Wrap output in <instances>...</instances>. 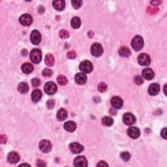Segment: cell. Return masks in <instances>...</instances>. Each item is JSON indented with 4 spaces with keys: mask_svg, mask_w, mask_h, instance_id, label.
I'll return each instance as SVG.
<instances>
[{
    "mask_svg": "<svg viewBox=\"0 0 167 167\" xmlns=\"http://www.w3.org/2000/svg\"><path fill=\"white\" fill-rule=\"evenodd\" d=\"M97 166H108V165L107 163H106L105 161H100L98 164H97Z\"/></svg>",
    "mask_w": 167,
    "mask_h": 167,
    "instance_id": "cell-43",
    "label": "cell"
},
{
    "mask_svg": "<svg viewBox=\"0 0 167 167\" xmlns=\"http://www.w3.org/2000/svg\"><path fill=\"white\" fill-rule=\"evenodd\" d=\"M52 4L53 7H54L56 10L59 11H61L64 9L65 6V2L63 0H56L52 2Z\"/></svg>",
    "mask_w": 167,
    "mask_h": 167,
    "instance_id": "cell-19",
    "label": "cell"
},
{
    "mask_svg": "<svg viewBox=\"0 0 167 167\" xmlns=\"http://www.w3.org/2000/svg\"><path fill=\"white\" fill-rule=\"evenodd\" d=\"M22 71L24 72L25 74H30L33 71V65L30 64V63H24V64L22 65Z\"/></svg>",
    "mask_w": 167,
    "mask_h": 167,
    "instance_id": "cell-20",
    "label": "cell"
},
{
    "mask_svg": "<svg viewBox=\"0 0 167 167\" xmlns=\"http://www.w3.org/2000/svg\"><path fill=\"white\" fill-rule=\"evenodd\" d=\"M134 82L136 83L137 85H142L144 82V80L142 77L141 76H139V75H138V76L135 77L134 78Z\"/></svg>",
    "mask_w": 167,
    "mask_h": 167,
    "instance_id": "cell-35",
    "label": "cell"
},
{
    "mask_svg": "<svg viewBox=\"0 0 167 167\" xmlns=\"http://www.w3.org/2000/svg\"><path fill=\"white\" fill-rule=\"evenodd\" d=\"M71 4H72V7H73L74 9H80L82 6V1H80V0H74V1H71Z\"/></svg>",
    "mask_w": 167,
    "mask_h": 167,
    "instance_id": "cell-32",
    "label": "cell"
},
{
    "mask_svg": "<svg viewBox=\"0 0 167 167\" xmlns=\"http://www.w3.org/2000/svg\"><path fill=\"white\" fill-rule=\"evenodd\" d=\"M81 25V21L80 18H78V17H75L74 18H72L71 20V26L74 29H78L80 27Z\"/></svg>",
    "mask_w": 167,
    "mask_h": 167,
    "instance_id": "cell-25",
    "label": "cell"
},
{
    "mask_svg": "<svg viewBox=\"0 0 167 167\" xmlns=\"http://www.w3.org/2000/svg\"><path fill=\"white\" fill-rule=\"evenodd\" d=\"M107 90V86L105 82H100L99 85H98V90L100 91V92H105Z\"/></svg>",
    "mask_w": 167,
    "mask_h": 167,
    "instance_id": "cell-33",
    "label": "cell"
},
{
    "mask_svg": "<svg viewBox=\"0 0 167 167\" xmlns=\"http://www.w3.org/2000/svg\"><path fill=\"white\" fill-rule=\"evenodd\" d=\"M74 165L78 167H86L87 166V160L84 156L77 157L74 160Z\"/></svg>",
    "mask_w": 167,
    "mask_h": 167,
    "instance_id": "cell-11",
    "label": "cell"
},
{
    "mask_svg": "<svg viewBox=\"0 0 167 167\" xmlns=\"http://www.w3.org/2000/svg\"><path fill=\"white\" fill-rule=\"evenodd\" d=\"M166 85H165V87H164V90H165V95H166Z\"/></svg>",
    "mask_w": 167,
    "mask_h": 167,
    "instance_id": "cell-45",
    "label": "cell"
},
{
    "mask_svg": "<svg viewBox=\"0 0 167 167\" xmlns=\"http://www.w3.org/2000/svg\"><path fill=\"white\" fill-rule=\"evenodd\" d=\"M154 76H155V74L152 69L146 68L142 71V77L147 80H152Z\"/></svg>",
    "mask_w": 167,
    "mask_h": 167,
    "instance_id": "cell-17",
    "label": "cell"
},
{
    "mask_svg": "<svg viewBox=\"0 0 167 167\" xmlns=\"http://www.w3.org/2000/svg\"><path fill=\"white\" fill-rule=\"evenodd\" d=\"M91 54L95 57H99L103 54V48L99 43H94L91 48Z\"/></svg>",
    "mask_w": 167,
    "mask_h": 167,
    "instance_id": "cell-3",
    "label": "cell"
},
{
    "mask_svg": "<svg viewBox=\"0 0 167 167\" xmlns=\"http://www.w3.org/2000/svg\"><path fill=\"white\" fill-rule=\"evenodd\" d=\"M20 23L25 26H30L33 22V18L29 14H24L19 18Z\"/></svg>",
    "mask_w": 167,
    "mask_h": 167,
    "instance_id": "cell-10",
    "label": "cell"
},
{
    "mask_svg": "<svg viewBox=\"0 0 167 167\" xmlns=\"http://www.w3.org/2000/svg\"><path fill=\"white\" fill-rule=\"evenodd\" d=\"M57 86L52 82H48L45 86V91L48 95H53L57 91Z\"/></svg>",
    "mask_w": 167,
    "mask_h": 167,
    "instance_id": "cell-7",
    "label": "cell"
},
{
    "mask_svg": "<svg viewBox=\"0 0 167 167\" xmlns=\"http://www.w3.org/2000/svg\"><path fill=\"white\" fill-rule=\"evenodd\" d=\"M67 56L69 59H74L77 56V53L75 52L74 50H71V51L68 52L67 53Z\"/></svg>",
    "mask_w": 167,
    "mask_h": 167,
    "instance_id": "cell-36",
    "label": "cell"
},
{
    "mask_svg": "<svg viewBox=\"0 0 167 167\" xmlns=\"http://www.w3.org/2000/svg\"><path fill=\"white\" fill-rule=\"evenodd\" d=\"M59 36L61 39H67L69 37V34L68 33V31L65 30H61L59 31Z\"/></svg>",
    "mask_w": 167,
    "mask_h": 167,
    "instance_id": "cell-31",
    "label": "cell"
},
{
    "mask_svg": "<svg viewBox=\"0 0 167 167\" xmlns=\"http://www.w3.org/2000/svg\"><path fill=\"white\" fill-rule=\"evenodd\" d=\"M160 91V86L158 84L153 83L150 85L148 88V93L150 95L155 96L159 93Z\"/></svg>",
    "mask_w": 167,
    "mask_h": 167,
    "instance_id": "cell-14",
    "label": "cell"
},
{
    "mask_svg": "<svg viewBox=\"0 0 167 167\" xmlns=\"http://www.w3.org/2000/svg\"><path fill=\"white\" fill-rule=\"evenodd\" d=\"M119 54L121 57L128 58L131 54V50L129 49L127 46H122L119 50Z\"/></svg>",
    "mask_w": 167,
    "mask_h": 167,
    "instance_id": "cell-23",
    "label": "cell"
},
{
    "mask_svg": "<svg viewBox=\"0 0 167 167\" xmlns=\"http://www.w3.org/2000/svg\"><path fill=\"white\" fill-rule=\"evenodd\" d=\"M54 105H55V102L53 100H49L46 103V106L48 107V109H52V108H53Z\"/></svg>",
    "mask_w": 167,
    "mask_h": 167,
    "instance_id": "cell-38",
    "label": "cell"
},
{
    "mask_svg": "<svg viewBox=\"0 0 167 167\" xmlns=\"http://www.w3.org/2000/svg\"><path fill=\"white\" fill-rule=\"evenodd\" d=\"M79 68L84 73H90L93 71V65L90 61L85 60L80 63Z\"/></svg>",
    "mask_w": 167,
    "mask_h": 167,
    "instance_id": "cell-4",
    "label": "cell"
},
{
    "mask_svg": "<svg viewBox=\"0 0 167 167\" xmlns=\"http://www.w3.org/2000/svg\"><path fill=\"white\" fill-rule=\"evenodd\" d=\"M31 83L34 87H38L40 85V80L37 78H35L31 80Z\"/></svg>",
    "mask_w": 167,
    "mask_h": 167,
    "instance_id": "cell-37",
    "label": "cell"
},
{
    "mask_svg": "<svg viewBox=\"0 0 167 167\" xmlns=\"http://www.w3.org/2000/svg\"><path fill=\"white\" fill-rule=\"evenodd\" d=\"M121 158L125 160V161H128V160L131 159V154L127 152H123L120 153Z\"/></svg>",
    "mask_w": 167,
    "mask_h": 167,
    "instance_id": "cell-30",
    "label": "cell"
},
{
    "mask_svg": "<svg viewBox=\"0 0 167 167\" xmlns=\"http://www.w3.org/2000/svg\"><path fill=\"white\" fill-rule=\"evenodd\" d=\"M42 92L39 90H35L31 93V99L34 103L39 101L42 97Z\"/></svg>",
    "mask_w": 167,
    "mask_h": 167,
    "instance_id": "cell-22",
    "label": "cell"
},
{
    "mask_svg": "<svg viewBox=\"0 0 167 167\" xmlns=\"http://www.w3.org/2000/svg\"><path fill=\"white\" fill-rule=\"evenodd\" d=\"M69 149H70L71 152L72 153L78 154L82 152L84 150V147L79 143L74 142V143H71L70 145H69Z\"/></svg>",
    "mask_w": 167,
    "mask_h": 167,
    "instance_id": "cell-12",
    "label": "cell"
},
{
    "mask_svg": "<svg viewBox=\"0 0 167 167\" xmlns=\"http://www.w3.org/2000/svg\"><path fill=\"white\" fill-rule=\"evenodd\" d=\"M55 62V59L54 58H53V56L50 54H47L45 57V64L48 67H52V65H53Z\"/></svg>",
    "mask_w": 167,
    "mask_h": 167,
    "instance_id": "cell-26",
    "label": "cell"
},
{
    "mask_svg": "<svg viewBox=\"0 0 167 167\" xmlns=\"http://www.w3.org/2000/svg\"><path fill=\"white\" fill-rule=\"evenodd\" d=\"M102 124L104 125L109 127V126H111L114 124V120H113L112 118L108 117V116H105L102 119Z\"/></svg>",
    "mask_w": 167,
    "mask_h": 167,
    "instance_id": "cell-28",
    "label": "cell"
},
{
    "mask_svg": "<svg viewBox=\"0 0 167 167\" xmlns=\"http://www.w3.org/2000/svg\"><path fill=\"white\" fill-rule=\"evenodd\" d=\"M138 62L140 65L147 66L150 64L151 58L150 56L147 53H141L138 57Z\"/></svg>",
    "mask_w": 167,
    "mask_h": 167,
    "instance_id": "cell-6",
    "label": "cell"
},
{
    "mask_svg": "<svg viewBox=\"0 0 167 167\" xmlns=\"http://www.w3.org/2000/svg\"><path fill=\"white\" fill-rule=\"evenodd\" d=\"M123 104H124V103H123L122 99L119 97H113L111 99V105L114 108H121L123 106Z\"/></svg>",
    "mask_w": 167,
    "mask_h": 167,
    "instance_id": "cell-16",
    "label": "cell"
},
{
    "mask_svg": "<svg viewBox=\"0 0 167 167\" xmlns=\"http://www.w3.org/2000/svg\"><path fill=\"white\" fill-rule=\"evenodd\" d=\"M127 134L129 137L133 138V139H136L140 137V131L139 129L136 127H131L128 129Z\"/></svg>",
    "mask_w": 167,
    "mask_h": 167,
    "instance_id": "cell-13",
    "label": "cell"
},
{
    "mask_svg": "<svg viewBox=\"0 0 167 167\" xmlns=\"http://www.w3.org/2000/svg\"><path fill=\"white\" fill-rule=\"evenodd\" d=\"M42 74L44 77H48L52 76V74H53V72L51 70V69H45L42 72Z\"/></svg>",
    "mask_w": 167,
    "mask_h": 167,
    "instance_id": "cell-34",
    "label": "cell"
},
{
    "mask_svg": "<svg viewBox=\"0 0 167 167\" xmlns=\"http://www.w3.org/2000/svg\"><path fill=\"white\" fill-rule=\"evenodd\" d=\"M57 81L60 86H65L68 83L67 78L64 75H59V76H58L57 78Z\"/></svg>",
    "mask_w": 167,
    "mask_h": 167,
    "instance_id": "cell-29",
    "label": "cell"
},
{
    "mask_svg": "<svg viewBox=\"0 0 167 167\" xmlns=\"http://www.w3.org/2000/svg\"><path fill=\"white\" fill-rule=\"evenodd\" d=\"M36 165L37 166H46V163H45V161H44V160L38 159V160H37Z\"/></svg>",
    "mask_w": 167,
    "mask_h": 167,
    "instance_id": "cell-39",
    "label": "cell"
},
{
    "mask_svg": "<svg viewBox=\"0 0 167 167\" xmlns=\"http://www.w3.org/2000/svg\"><path fill=\"white\" fill-rule=\"evenodd\" d=\"M30 59L33 63L38 64L42 60V52L40 50L35 48L30 53Z\"/></svg>",
    "mask_w": 167,
    "mask_h": 167,
    "instance_id": "cell-2",
    "label": "cell"
},
{
    "mask_svg": "<svg viewBox=\"0 0 167 167\" xmlns=\"http://www.w3.org/2000/svg\"><path fill=\"white\" fill-rule=\"evenodd\" d=\"M18 90L21 93H26L29 90V86L25 82H21L18 86Z\"/></svg>",
    "mask_w": 167,
    "mask_h": 167,
    "instance_id": "cell-27",
    "label": "cell"
},
{
    "mask_svg": "<svg viewBox=\"0 0 167 167\" xmlns=\"http://www.w3.org/2000/svg\"><path fill=\"white\" fill-rule=\"evenodd\" d=\"M166 128H164L163 129H162L161 133H160V134H161V137H163L164 138V139H166L167 138V134H166Z\"/></svg>",
    "mask_w": 167,
    "mask_h": 167,
    "instance_id": "cell-40",
    "label": "cell"
},
{
    "mask_svg": "<svg viewBox=\"0 0 167 167\" xmlns=\"http://www.w3.org/2000/svg\"><path fill=\"white\" fill-rule=\"evenodd\" d=\"M131 46L135 51H139L142 48H143L144 46V40L142 37L137 35L135 36L132 40Z\"/></svg>",
    "mask_w": 167,
    "mask_h": 167,
    "instance_id": "cell-1",
    "label": "cell"
},
{
    "mask_svg": "<svg viewBox=\"0 0 167 167\" xmlns=\"http://www.w3.org/2000/svg\"><path fill=\"white\" fill-rule=\"evenodd\" d=\"M87 76L84 73H77L75 76V82L79 85H83L86 82Z\"/></svg>",
    "mask_w": 167,
    "mask_h": 167,
    "instance_id": "cell-18",
    "label": "cell"
},
{
    "mask_svg": "<svg viewBox=\"0 0 167 167\" xmlns=\"http://www.w3.org/2000/svg\"><path fill=\"white\" fill-rule=\"evenodd\" d=\"M123 121H124V123L125 125H132L136 121V118H135L133 114L127 112L125 113L123 116Z\"/></svg>",
    "mask_w": 167,
    "mask_h": 167,
    "instance_id": "cell-9",
    "label": "cell"
},
{
    "mask_svg": "<svg viewBox=\"0 0 167 167\" xmlns=\"http://www.w3.org/2000/svg\"><path fill=\"white\" fill-rule=\"evenodd\" d=\"M67 118V112L64 108H61L57 112V119L59 121H64Z\"/></svg>",
    "mask_w": 167,
    "mask_h": 167,
    "instance_id": "cell-24",
    "label": "cell"
},
{
    "mask_svg": "<svg viewBox=\"0 0 167 167\" xmlns=\"http://www.w3.org/2000/svg\"><path fill=\"white\" fill-rule=\"evenodd\" d=\"M148 12H150V13H155V12H158V9H156V8H149L148 9Z\"/></svg>",
    "mask_w": 167,
    "mask_h": 167,
    "instance_id": "cell-42",
    "label": "cell"
},
{
    "mask_svg": "<svg viewBox=\"0 0 167 167\" xmlns=\"http://www.w3.org/2000/svg\"><path fill=\"white\" fill-rule=\"evenodd\" d=\"M162 3V1H152V2H151V4H152L153 5H158L159 4H160Z\"/></svg>",
    "mask_w": 167,
    "mask_h": 167,
    "instance_id": "cell-44",
    "label": "cell"
},
{
    "mask_svg": "<svg viewBox=\"0 0 167 167\" xmlns=\"http://www.w3.org/2000/svg\"><path fill=\"white\" fill-rule=\"evenodd\" d=\"M0 140H1V144H5L6 142H7V137H6L5 135H4V134L1 135V138H0Z\"/></svg>",
    "mask_w": 167,
    "mask_h": 167,
    "instance_id": "cell-41",
    "label": "cell"
},
{
    "mask_svg": "<svg viewBox=\"0 0 167 167\" xmlns=\"http://www.w3.org/2000/svg\"><path fill=\"white\" fill-rule=\"evenodd\" d=\"M64 128L69 132H74L77 129V124L74 121H69L65 123Z\"/></svg>",
    "mask_w": 167,
    "mask_h": 167,
    "instance_id": "cell-21",
    "label": "cell"
},
{
    "mask_svg": "<svg viewBox=\"0 0 167 167\" xmlns=\"http://www.w3.org/2000/svg\"><path fill=\"white\" fill-rule=\"evenodd\" d=\"M39 149L43 153H48L52 149V144L48 140H42L39 143Z\"/></svg>",
    "mask_w": 167,
    "mask_h": 167,
    "instance_id": "cell-5",
    "label": "cell"
},
{
    "mask_svg": "<svg viewBox=\"0 0 167 167\" xmlns=\"http://www.w3.org/2000/svg\"><path fill=\"white\" fill-rule=\"evenodd\" d=\"M7 160L10 163L12 164L17 163L20 160L19 154L14 152H10L7 155Z\"/></svg>",
    "mask_w": 167,
    "mask_h": 167,
    "instance_id": "cell-15",
    "label": "cell"
},
{
    "mask_svg": "<svg viewBox=\"0 0 167 167\" xmlns=\"http://www.w3.org/2000/svg\"><path fill=\"white\" fill-rule=\"evenodd\" d=\"M30 40L34 45H39L40 43V40H41V35H40L39 31L37 30H33L31 33Z\"/></svg>",
    "mask_w": 167,
    "mask_h": 167,
    "instance_id": "cell-8",
    "label": "cell"
}]
</instances>
